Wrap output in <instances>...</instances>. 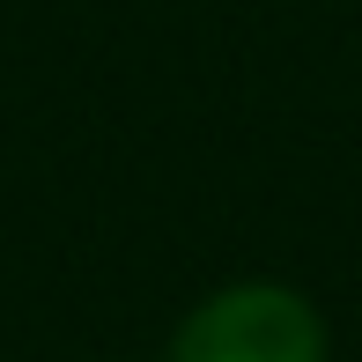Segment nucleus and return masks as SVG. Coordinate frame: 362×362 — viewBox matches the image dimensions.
<instances>
[{"mask_svg": "<svg viewBox=\"0 0 362 362\" xmlns=\"http://www.w3.org/2000/svg\"><path fill=\"white\" fill-rule=\"evenodd\" d=\"M170 362H325V325L296 288L244 281L177 325Z\"/></svg>", "mask_w": 362, "mask_h": 362, "instance_id": "obj_1", "label": "nucleus"}]
</instances>
